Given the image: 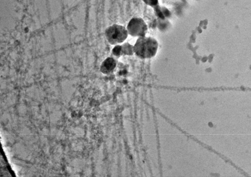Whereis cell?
Wrapping results in <instances>:
<instances>
[{
    "instance_id": "5b68a950",
    "label": "cell",
    "mask_w": 251,
    "mask_h": 177,
    "mask_svg": "<svg viewBox=\"0 0 251 177\" xmlns=\"http://www.w3.org/2000/svg\"><path fill=\"white\" fill-rule=\"evenodd\" d=\"M153 8L155 14L158 19H169L171 16V11L166 7L158 4Z\"/></svg>"
},
{
    "instance_id": "ba28073f",
    "label": "cell",
    "mask_w": 251,
    "mask_h": 177,
    "mask_svg": "<svg viewBox=\"0 0 251 177\" xmlns=\"http://www.w3.org/2000/svg\"><path fill=\"white\" fill-rule=\"evenodd\" d=\"M113 55L116 57H119L123 55L122 46L119 45H116L112 50Z\"/></svg>"
},
{
    "instance_id": "6da1fadb",
    "label": "cell",
    "mask_w": 251,
    "mask_h": 177,
    "mask_svg": "<svg viewBox=\"0 0 251 177\" xmlns=\"http://www.w3.org/2000/svg\"><path fill=\"white\" fill-rule=\"evenodd\" d=\"M158 47L157 40L152 37H139L134 46V53L140 58H152L156 55Z\"/></svg>"
},
{
    "instance_id": "8992f818",
    "label": "cell",
    "mask_w": 251,
    "mask_h": 177,
    "mask_svg": "<svg viewBox=\"0 0 251 177\" xmlns=\"http://www.w3.org/2000/svg\"><path fill=\"white\" fill-rule=\"evenodd\" d=\"M171 26V23L168 19H158L157 23V27L162 32H165L168 31Z\"/></svg>"
},
{
    "instance_id": "9c48e42d",
    "label": "cell",
    "mask_w": 251,
    "mask_h": 177,
    "mask_svg": "<svg viewBox=\"0 0 251 177\" xmlns=\"http://www.w3.org/2000/svg\"><path fill=\"white\" fill-rule=\"evenodd\" d=\"M142 1L147 6L154 8L158 4L159 0H142Z\"/></svg>"
},
{
    "instance_id": "277c9868",
    "label": "cell",
    "mask_w": 251,
    "mask_h": 177,
    "mask_svg": "<svg viewBox=\"0 0 251 177\" xmlns=\"http://www.w3.org/2000/svg\"><path fill=\"white\" fill-rule=\"evenodd\" d=\"M116 63L113 58L108 57L102 62L100 66V71L104 75L110 74L115 68Z\"/></svg>"
},
{
    "instance_id": "3957f363",
    "label": "cell",
    "mask_w": 251,
    "mask_h": 177,
    "mask_svg": "<svg viewBox=\"0 0 251 177\" xmlns=\"http://www.w3.org/2000/svg\"><path fill=\"white\" fill-rule=\"evenodd\" d=\"M126 29L129 35L134 37L146 36L148 27L146 22L142 18L134 17L131 18L128 23Z\"/></svg>"
},
{
    "instance_id": "52a82bcc",
    "label": "cell",
    "mask_w": 251,
    "mask_h": 177,
    "mask_svg": "<svg viewBox=\"0 0 251 177\" xmlns=\"http://www.w3.org/2000/svg\"><path fill=\"white\" fill-rule=\"evenodd\" d=\"M123 55H132L134 53V46L129 43H125L121 45Z\"/></svg>"
},
{
    "instance_id": "7a4b0ae2",
    "label": "cell",
    "mask_w": 251,
    "mask_h": 177,
    "mask_svg": "<svg viewBox=\"0 0 251 177\" xmlns=\"http://www.w3.org/2000/svg\"><path fill=\"white\" fill-rule=\"evenodd\" d=\"M105 35L109 44L116 45L123 42L127 38L129 34L125 27L121 25L114 24L106 29Z\"/></svg>"
}]
</instances>
